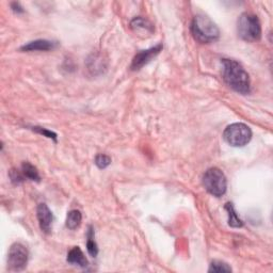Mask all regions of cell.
I'll list each match as a JSON object with an SVG mask.
<instances>
[{"label":"cell","instance_id":"2e32d148","mask_svg":"<svg viewBox=\"0 0 273 273\" xmlns=\"http://www.w3.org/2000/svg\"><path fill=\"white\" fill-rule=\"evenodd\" d=\"M208 271L209 272H232V268L223 262L215 261L211 263Z\"/></svg>","mask_w":273,"mask_h":273},{"label":"cell","instance_id":"3957f363","mask_svg":"<svg viewBox=\"0 0 273 273\" xmlns=\"http://www.w3.org/2000/svg\"><path fill=\"white\" fill-rule=\"evenodd\" d=\"M238 35L243 41L255 42L261 39L262 26L254 14L243 13L238 20Z\"/></svg>","mask_w":273,"mask_h":273},{"label":"cell","instance_id":"4fadbf2b","mask_svg":"<svg viewBox=\"0 0 273 273\" xmlns=\"http://www.w3.org/2000/svg\"><path fill=\"white\" fill-rule=\"evenodd\" d=\"M225 209L228 212V224L232 227H241L243 225V222L238 217L237 213L235 211V208L232 203H227L225 205Z\"/></svg>","mask_w":273,"mask_h":273},{"label":"cell","instance_id":"5b68a950","mask_svg":"<svg viewBox=\"0 0 273 273\" xmlns=\"http://www.w3.org/2000/svg\"><path fill=\"white\" fill-rule=\"evenodd\" d=\"M225 141L235 147L247 145L252 139V131L248 125L243 123H235L227 126L223 132Z\"/></svg>","mask_w":273,"mask_h":273},{"label":"cell","instance_id":"7a4b0ae2","mask_svg":"<svg viewBox=\"0 0 273 273\" xmlns=\"http://www.w3.org/2000/svg\"><path fill=\"white\" fill-rule=\"evenodd\" d=\"M191 32L193 38L202 44H209L219 40L220 30L218 26L204 14L194 16L191 24Z\"/></svg>","mask_w":273,"mask_h":273},{"label":"cell","instance_id":"5bb4252c","mask_svg":"<svg viewBox=\"0 0 273 273\" xmlns=\"http://www.w3.org/2000/svg\"><path fill=\"white\" fill-rule=\"evenodd\" d=\"M130 26L136 31L143 30V31H145L147 33H152L153 32V26H152V24H150L149 21H147L144 18H142V17L135 18L134 20L131 21Z\"/></svg>","mask_w":273,"mask_h":273},{"label":"cell","instance_id":"ba28073f","mask_svg":"<svg viewBox=\"0 0 273 273\" xmlns=\"http://www.w3.org/2000/svg\"><path fill=\"white\" fill-rule=\"evenodd\" d=\"M36 216H38L41 230L44 233H49L51 231V226H53L54 217L48 206L46 204H40L36 208Z\"/></svg>","mask_w":273,"mask_h":273},{"label":"cell","instance_id":"30bf717a","mask_svg":"<svg viewBox=\"0 0 273 273\" xmlns=\"http://www.w3.org/2000/svg\"><path fill=\"white\" fill-rule=\"evenodd\" d=\"M68 262L72 265L79 266L81 268L88 267V261L83 251L79 247H74L68 254Z\"/></svg>","mask_w":273,"mask_h":273},{"label":"cell","instance_id":"e0dca14e","mask_svg":"<svg viewBox=\"0 0 273 273\" xmlns=\"http://www.w3.org/2000/svg\"><path fill=\"white\" fill-rule=\"evenodd\" d=\"M110 164H111V158L107 155L100 154L97 155L96 158H95V165H96L99 169H106Z\"/></svg>","mask_w":273,"mask_h":273},{"label":"cell","instance_id":"8fae6325","mask_svg":"<svg viewBox=\"0 0 273 273\" xmlns=\"http://www.w3.org/2000/svg\"><path fill=\"white\" fill-rule=\"evenodd\" d=\"M81 221H83V215L79 210H71L69 212L68 217H66V227L70 228V230H76L77 227L81 224Z\"/></svg>","mask_w":273,"mask_h":273},{"label":"cell","instance_id":"277c9868","mask_svg":"<svg viewBox=\"0 0 273 273\" xmlns=\"http://www.w3.org/2000/svg\"><path fill=\"white\" fill-rule=\"evenodd\" d=\"M203 185L210 194L220 197L224 195L226 192V177L220 169L210 168L205 172L203 176Z\"/></svg>","mask_w":273,"mask_h":273},{"label":"cell","instance_id":"7c38bea8","mask_svg":"<svg viewBox=\"0 0 273 273\" xmlns=\"http://www.w3.org/2000/svg\"><path fill=\"white\" fill-rule=\"evenodd\" d=\"M21 173H23L24 177L30 181L40 182L41 180L38 170H36V168L33 167L31 164H29V162H24L23 166H21Z\"/></svg>","mask_w":273,"mask_h":273},{"label":"cell","instance_id":"9c48e42d","mask_svg":"<svg viewBox=\"0 0 273 273\" xmlns=\"http://www.w3.org/2000/svg\"><path fill=\"white\" fill-rule=\"evenodd\" d=\"M56 47V43L47 40H36L26 44L20 50L23 51H47Z\"/></svg>","mask_w":273,"mask_h":273},{"label":"cell","instance_id":"8992f818","mask_svg":"<svg viewBox=\"0 0 273 273\" xmlns=\"http://www.w3.org/2000/svg\"><path fill=\"white\" fill-rule=\"evenodd\" d=\"M29 253L27 248L19 242L11 246L8 254V266L13 271H20L26 268Z\"/></svg>","mask_w":273,"mask_h":273},{"label":"cell","instance_id":"52a82bcc","mask_svg":"<svg viewBox=\"0 0 273 273\" xmlns=\"http://www.w3.org/2000/svg\"><path fill=\"white\" fill-rule=\"evenodd\" d=\"M161 50H162V45H161V44H158L157 46L152 47L150 49L140 51V53H138L135 56L134 60H132L131 70L132 71H138L140 69H142L145 64H147L152 60L153 58L156 57Z\"/></svg>","mask_w":273,"mask_h":273},{"label":"cell","instance_id":"ac0fdd59","mask_svg":"<svg viewBox=\"0 0 273 273\" xmlns=\"http://www.w3.org/2000/svg\"><path fill=\"white\" fill-rule=\"evenodd\" d=\"M33 130L38 131V132H40V134H42V135H44V136H46V137H48V138H53V139H55V140H56V138H57V135L54 134V132H51V131L46 130V129H44V128H41V127H33Z\"/></svg>","mask_w":273,"mask_h":273},{"label":"cell","instance_id":"6da1fadb","mask_svg":"<svg viewBox=\"0 0 273 273\" xmlns=\"http://www.w3.org/2000/svg\"><path fill=\"white\" fill-rule=\"evenodd\" d=\"M221 64H222V77L227 86L242 95L249 94L251 90L250 76L242 65L231 59H223Z\"/></svg>","mask_w":273,"mask_h":273},{"label":"cell","instance_id":"9a60e30c","mask_svg":"<svg viewBox=\"0 0 273 273\" xmlns=\"http://www.w3.org/2000/svg\"><path fill=\"white\" fill-rule=\"evenodd\" d=\"M87 249L88 252L92 257H95L98 253V248L96 242L94 240V232L92 230V227L89 228L88 232V241H87Z\"/></svg>","mask_w":273,"mask_h":273}]
</instances>
